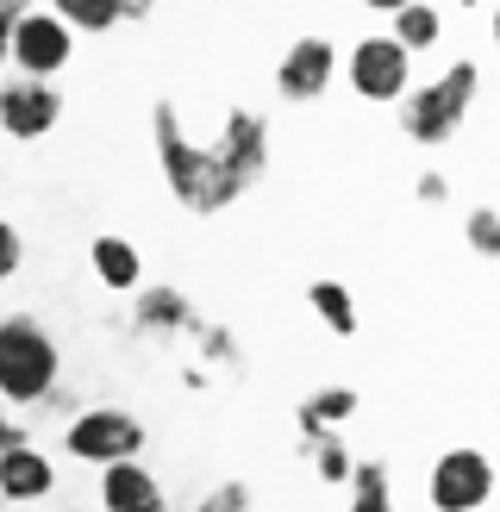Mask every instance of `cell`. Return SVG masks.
<instances>
[{
  "label": "cell",
  "mask_w": 500,
  "mask_h": 512,
  "mask_svg": "<svg viewBox=\"0 0 500 512\" xmlns=\"http://www.w3.org/2000/svg\"><path fill=\"white\" fill-rule=\"evenodd\" d=\"M150 144H157V163H163V182H169V194H175V207H188V213H200V219L232 207V194H225L219 169H213V150L194 144V138L182 132L175 100H157V107H150Z\"/></svg>",
  "instance_id": "cell-1"
},
{
  "label": "cell",
  "mask_w": 500,
  "mask_h": 512,
  "mask_svg": "<svg viewBox=\"0 0 500 512\" xmlns=\"http://www.w3.org/2000/svg\"><path fill=\"white\" fill-rule=\"evenodd\" d=\"M63 350L32 313H0V406H38L57 394Z\"/></svg>",
  "instance_id": "cell-2"
},
{
  "label": "cell",
  "mask_w": 500,
  "mask_h": 512,
  "mask_svg": "<svg viewBox=\"0 0 500 512\" xmlns=\"http://www.w3.org/2000/svg\"><path fill=\"white\" fill-rule=\"evenodd\" d=\"M475 94H482V63L457 57L444 75H432L425 88H407V100H400V132H407L413 144H425V150L450 144V138L463 132Z\"/></svg>",
  "instance_id": "cell-3"
},
{
  "label": "cell",
  "mask_w": 500,
  "mask_h": 512,
  "mask_svg": "<svg viewBox=\"0 0 500 512\" xmlns=\"http://www.w3.org/2000/svg\"><path fill=\"white\" fill-rule=\"evenodd\" d=\"M144 444H150V431H144L138 413H125V406H88V413H75L69 431H63V450L88 469L144 463Z\"/></svg>",
  "instance_id": "cell-4"
},
{
  "label": "cell",
  "mask_w": 500,
  "mask_h": 512,
  "mask_svg": "<svg viewBox=\"0 0 500 512\" xmlns=\"http://www.w3.org/2000/svg\"><path fill=\"white\" fill-rule=\"evenodd\" d=\"M207 150H213V169H219L225 194L244 200L269 175V119L257 107H225V125Z\"/></svg>",
  "instance_id": "cell-5"
},
{
  "label": "cell",
  "mask_w": 500,
  "mask_h": 512,
  "mask_svg": "<svg viewBox=\"0 0 500 512\" xmlns=\"http://www.w3.org/2000/svg\"><path fill=\"white\" fill-rule=\"evenodd\" d=\"M7 63L25 75V82H57V75L75 63V32H69L63 19H50L44 7H32V13H19V19H13Z\"/></svg>",
  "instance_id": "cell-6"
},
{
  "label": "cell",
  "mask_w": 500,
  "mask_h": 512,
  "mask_svg": "<svg viewBox=\"0 0 500 512\" xmlns=\"http://www.w3.org/2000/svg\"><path fill=\"white\" fill-rule=\"evenodd\" d=\"M425 500H432L438 512H488V500H494L488 450H475V444L444 450L432 463V481H425Z\"/></svg>",
  "instance_id": "cell-7"
},
{
  "label": "cell",
  "mask_w": 500,
  "mask_h": 512,
  "mask_svg": "<svg viewBox=\"0 0 500 512\" xmlns=\"http://www.w3.org/2000/svg\"><path fill=\"white\" fill-rule=\"evenodd\" d=\"M407 88H413V57L388 32L350 44V94L357 100H369V107H400Z\"/></svg>",
  "instance_id": "cell-8"
},
{
  "label": "cell",
  "mask_w": 500,
  "mask_h": 512,
  "mask_svg": "<svg viewBox=\"0 0 500 512\" xmlns=\"http://www.w3.org/2000/svg\"><path fill=\"white\" fill-rule=\"evenodd\" d=\"M63 119V88L57 82H25V75H7L0 82V132L19 144H38L57 132Z\"/></svg>",
  "instance_id": "cell-9"
},
{
  "label": "cell",
  "mask_w": 500,
  "mask_h": 512,
  "mask_svg": "<svg viewBox=\"0 0 500 512\" xmlns=\"http://www.w3.org/2000/svg\"><path fill=\"white\" fill-rule=\"evenodd\" d=\"M338 75V44L332 38H294L282 50V63H275V94L282 100H319L325 88H332Z\"/></svg>",
  "instance_id": "cell-10"
},
{
  "label": "cell",
  "mask_w": 500,
  "mask_h": 512,
  "mask_svg": "<svg viewBox=\"0 0 500 512\" xmlns=\"http://www.w3.org/2000/svg\"><path fill=\"white\" fill-rule=\"evenodd\" d=\"M50 488H57V463H50L38 444H13V450H0V500H13V506H38V500H50Z\"/></svg>",
  "instance_id": "cell-11"
},
{
  "label": "cell",
  "mask_w": 500,
  "mask_h": 512,
  "mask_svg": "<svg viewBox=\"0 0 500 512\" xmlns=\"http://www.w3.org/2000/svg\"><path fill=\"white\" fill-rule=\"evenodd\" d=\"M200 313L188 306L182 288H169V281H150V288H138V306H132V325L150 331V338H175V331H188Z\"/></svg>",
  "instance_id": "cell-12"
},
{
  "label": "cell",
  "mask_w": 500,
  "mask_h": 512,
  "mask_svg": "<svg viewBox=\"0 0 500 512\" xmlns=\"http://www.w3.org/2000/svg\"><path fill=\"white\" fill-rule=\"evenodd\" d=\"M88 263L100 275V288H113V294H138V281H144V256L132 238H94L88 244Z\"/></svg>",
  "instance_id": "cell-13"
},
{
  "label": "cell",
  "mask_w": 500,
  "mask_h": 512,
  "mask_svg": "<svg viewBox=\"0 0 500 512\" xmlns=\"http://www.w3.org/2000/svg\"><path fill=\"white\" fill-rule=\"evenodd\" d=\"M300 444H319V438H332V431L344 425V419H357V388H319L313 400H300Z\"/></svg>",
  "instance_id": "cell-14"
},
{
  "label": "cell",
  "mask_w": 500,
  "mask_h": 512,
  "mask_svg": "<svg viewBox=\"0 0 500 512\" xmlns=\"http://www.w3.org/2000/svg\"><path fill=\"white\" fill-rule=\"evenodd\" d=\"M150 494H163V481L150 475V463H107L100 469V512H125Z\"/></svg>",
  "instance_id": "cell-15"
},
{
  "label": "cell",
  "mask_w": 500,
  "mask_h": 512,
  "mask_svg": "<svg viewBox=\"0 0 500 512\" xmlns=\"http://www.w3.org/2000/svg\"><path fill=\"white\" fill-rule=\"evenodd\" d=\"M388 38L407 50V57H419V50H438V38H444V13L432 7V0H407V7L388 19Z\"/></svg>",
  "instance_id": "cell-16"
},
{
  "label": "cell",
  "mask_w": 500,
  "mask_h": 512,
  "mask_svg": "<svg viewBox=\"0 0 500 512\" xmlns=\"http://www.w3.org/2000/svg\"><path fill=\"white\" fill-rule=\"evenodd\" d=\"M307 306L319 313V325L332 331V338H357V325H363V319H357V300H350V288H344V281L319 275L313 288H307Z\"/></svg>",
  "instance_id": "cell-17"
},
{
  "label": "cell",
  "mask_w": 500,
  "mask_h": 512,
  "mask_svg": "<svg viewBox=\"0 0 500 512\" xmlns=\"http://www.w3.org/2000/svg\"><path fill=\"white\" fill-rule=\"evenodd\" d=\"M50 19H63L75 38H100L119 25V0H44Z\"/></svg>",
  "instance_id": "cell-18"
},
{
  "label": "cell",
  "mask_w": 500,
  "mask_h": 512,
  "mask_svg": "<svg viewBox=\"0 0 500 512\" xmlns=\"http://www.w3.org/2000/svg\"><path fill=\"white\" fill-rule=\"evenodd\" d=\"M350 512H394V488H388V463H375V456H363V463H350Z\"/></svg>",
  "instance_id": "cell-19"
},
{
  "label": "cell",
  "mask_w": 500,
  "mask_h": 512,
  "mask_svg": "<svg viewBox=\"0 0 500 512\" xmlns=\"http://www.w3.org/2000/svg\"><path fill=\"white\" fill-rule=\"evenodd\" d=\"M307 456H313V475L319 481H332V488H344V481H350V450H344L338 431H332V438H319Z\"/></svg>",
  "instance_id": "cell-20"
},
{
  "label": "cell",
  "mask_w": 500,
  "mask_h": 512,
  "mask_svg": "<svg viewBox=\"0 0 500 512\" xmlns=\"http://www.w3.org/2000/svg\"><path fill=\"white\" fill-rule=\"evenodd\" d=\"M188 331H194V344H200V356H207V363H238V344H232V331H225V325L194 319Z\"/></svg>",
  "instance_id": "cell-21"
},
{
  "label": "cell",
  "mask_w": 500,
  "mask_h": 512,
  "mask_svg": "<svg viewBox=\"0 0 500 512\" xmlns=\"http://www.w3.org/2000/svg\"><path fill=\"white\" fill-rule=\"evenodd\" d=\"M463 238H469L475 256H500V213L494 207H475L469 225H463Z\"/></svg>",
  "instance_id": "cell-22"
},
{
  "label": "cell",
  "mask_w": 500,
  "mask_h": 512,
  "mask_svg": "<svg viewBox=\"0 0 500 512\" xmlns=\"http://www.w3.org/2000/svg\"><path fill=\"white\" fill-rule=\"evenodd\" d=\"M194 512H250V488H244V481H219Z\"/></svg>",
  "instance_id": "cell-23"
},
{
  "label": "cell",
  "mask_w": 500,
  "mask_h": 512,
  "mask_svg": "<svg viewBox=\"0 0 500 512\" xmlns=\"http://www.w3.org/2000/svg\"><path fill=\"white\" fill-rule=\"evenodd\" d=\"M19 263H25V238H19L13 219H0V281H13Z\"/></svg>",
  "instance_id": "cell-24"
},
{
  "label": "cell",
  "mask_w": 500,
  "mask_h": 512,
  "mask_svg": "<svg viewBox=\"0 0 500 512\" xmlns=\"http://www.w3.org/2000/svg\"><path fill=\"white\" fill-rule=\"evenodd\" d=\"M419 200H425V207H444V200H450V182H444L438 169H425V175H419Z\"/></svg>",
  "instance_id": "cell-25"
},
{
  "label": "cell",
  "mask_w": 500,
  "mask_h": 512,
  "mask_svg": "<svg viewBox=\"0 0 500 512\" xmlns=\"http://www.w3.org/2000/svg\"><path fill=\"white\" fill-rule=\"evenodd\" d=\"M150 13H157V0H119V25L125 19H150Z\"/></svg>",
  "instance_id": "cell-26"
},
{
  "label": "cell",
  "mask_w": 500,
  "mask_h": 512,
  "mask_svg": "<svg viewBox=\"0 0 500 512\" xmlns=\"http://www.w3.org/2000/svg\"><path fill=\"white\" fill-rule=\"evenodd\" d=\"M13 444H25V431L7 419V406H0V450H13Z\"/></svg>",
  "instance_id": "cell-27"
},
{
  "label": "cell",
  "mask_w": 500,
  "mask_h": 512,
  "mask_svg": "<svg viewBox=\"0 0 500 512\" xmlns=\"http://www.w3.org/2000/svg\"><path fill=\"white\" fill-rule=\"evenodd\" d=\"M38 0H0V19H19V13H32Z\"/></svg>",
  "instance_id": "cell-28"
},
{
  "label": "cell",
  "mask_w": 500,
  "mask_h": 512,
  "mask_svg": "<svg viewBox=\"0 0 500 512\" xmlns=\"http://www.w3.org/2000/svg\"><path fill=\"white\" fill-rule=\"evenodd\" d=\"M363 7H369V13H382V19H394L400 7H407V0H363Z\"/></svg>",
  "instance_id": "cell-29"
},
{
  "label": "cell",
  "mask_w": 500,
  "mask_h": 512,
  "mask_svg": "<svg viewBox=\"0 0 500 512\" xmlns=\"http://www.w3.org/2000/svg\"><path fill=\"white\" fill-rule=\"evenodd\" d=\"M125 512H169V494H150V500H138V506H125Z\"/></svg>",
  "instance_id": "cell-30"
},
{
  "label": "cell",
  "mask_w": 500,
  "mask_h": 512,
  "mask_svg": "<svg viewBox=\"0 0 500 512\" xmlns=\"http://www.w3.org/2000/svg\"><path fill=\"white\" fill-rule=\"evenodd\" d=\"M7 44H13V19H0V63H7Z\"/></svg>",
  "instance_id": "cell-31"
},
{
  "label": "cell",
  "mask_w": 500,
  "mask_h": 512,
  "mask_svg": "<svg viewBox=\"0 0 500 512\" xmlns=\"http://www.w3.org/2000/svg\"><path fill=\"white\" fill-rule=\"evenodd\" d=\"M457 7H475V0H457Z\"/></svg>",
  "instance_id": "cell-32"
}]
</instances>
